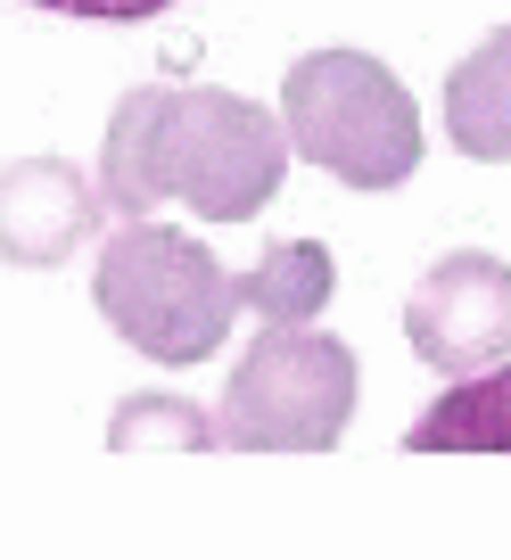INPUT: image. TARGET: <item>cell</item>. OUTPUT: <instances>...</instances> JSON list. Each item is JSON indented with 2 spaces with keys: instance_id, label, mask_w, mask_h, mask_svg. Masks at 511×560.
Returning a JSON list of instances; mask_svg holds the SVG:
<instances>
[{
  "instance_id": "6da1fadb",
  "label": "cell",
  "mask_w": 511,
  "mask_h": 560,
  "mask_svg": "<svg viewBox=\"0 0 511 560\" xmlns=\"http://www.w3.org/2000/svg\"><path fill=\"white\" fill-rule=\"evenodd\" d=\"M289 174V132L240 91L214 83H141L124 91L107 116L100 149V207L116 223H141L165 198L198 214V223H247L265 214Z\"/></svg>"
},
{
  "instance_id": "30bf717a",
  "label": "cell",
  "mask_w": 511,
  "mask_h": 560,
  "mask_svg": "<svg viewBox=\"0 0 511 560\" xmlns=\"http://www.w3.org/2000/svg\"><path fill=\"white\" fill-rule=\"evenodd\" d=\"M107 445L132 454V445H223L214 438V420L182 396H124L116 420H107Z\"/></svg>"
},
{
  "instance_id": "3957f363",
  "label": "cell",
  "mask_w": 511,
  "mask_h": 560,
  "mask_svg": "<svg viewBox=\"0 0 511 560\" xmlns=\"http://www.w3.org/2000/svg\"><path fill=\"white\" fill-rule=\"evenodd\" d=\"M281 132L347 190H396L421 165V107L371 50H314L281 83Z\"/></svg>"
},
{
  "instance_id": "52a82bcc",
  "label": "cell",
  "mask_w": 511,
  "mask_h": 560,
  "mask_svg": "<svg viewBox=\"0 0 511 560\" xmlns=\"http://www.w3.org/2000/svg\"><path fill=\"white\" fill-rule=\"evenodd\" d=\"M445 140L478 165H511V25L445 74Z\"/></svg>"
},
{
  "instance_id": "5b68a950",
  "label": "cell",
  "mask_w": 511,
  "mask_h": 560,
  "mask_svg": "<svg viewBox=\"0 0 511 560\" xmlns=\"http://www.w3.org/2000/svg\"><path fill=\"white\" fill-rule=\"evenodd\" d=\"M405 338L429 371L471 380L487 363H511V264L487 247H454L421 272L405 298Z\"/></svg>"
},
{
  "instance_id": "7a4b0ae2",
  "label": "cell",
  "mask_w": 511,
  "mask_h": 560,
  "mask_svg": "<svg viewBox=\"0 0 511 560\" xmlns=\"http://www.w3.org/2000/svg\"><path fill=\"white\" fill-rule=\"evenodd\" d=\"M91 305L100 322L149 363H207L223 354L231 314H240V272L214 264L207 240H182L174 223H124L100 247V272H91Z\"/></svg>"
},
{
  "instance_id": "ba28073f",
  "label": "cell",
  "mask_w": 511,
  "mask_h": 560,
  "mask_svg": "<svg viewBox=\"0 0 511 560\" xmlns=\"http://www.w3.org/2000/svg\"><path fill=\"white\" fill-rule=\"evenodd\" d=\"M413 454H511V363H487L454 380L421 420H413Z\"/></svg>"
},
{
  "instance_id": "8fae6325",
  "label": "cell",
  "mask_w": 511,
  "mask_h": 560,
  "mask_svg": "<svg viewBox=\"0 0 511 560\" xmlns=\"http://www.w3.org/2000/svg\"><path fill=\"white\" fill-rule=\"evenodd\" d=\"M25 9H50V18H74V25H149L174 0H25Z\"/></svg>"
},
{
  "instance_id": "277c9868",
  "label": "cell",
  "mask_w": 511,
  "mask_h": 560,
  "mask_svg": "<svg viewBox=\"0 0 511 560\" xmlns=\"http://www.w3.org/2000/svg\"><path fill=\"white\" fill-rule=\"evenodd\" d=\"M355 420V347L314 322H272L231 363L214 438L240 454H330Z\"/></svg>"
},
{
  "instance_id": "9c48e42d",
  "label": "cell",
  "mask_w": 511,
  "mask_h": 560,
  "mask_svg": "<svg viewBox=\"0 0 511 560\" xmlns=\"http://www.w3.org/2000/svg\"><path fill=\"white\" fill-rule=\"evenodd\" d=\"M330 280H338V264L322 240H281V247H265V264L240 272V305L265 322H314L330 305Z\"/></svg>"
},
{
  "instance_id": "8992f818",
  "label": "cell",
  "mask_w": 511,
  "mask_h": 560,
  "mask_svg": "<svg viewBox=\"0 0 511 560\" xmlns=\"http://www.w3.org/2000/svg\"><path fill=\"white\" fill-rule=\"evenodd\" d=\"M91 231H100V190L67 158H18L0 174V256L9 264L25 272L67 264Z\"/></svg>"
}]
</instances>
